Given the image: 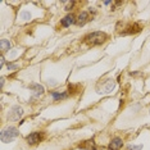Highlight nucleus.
<instances>
[{
	"label": "nucleus",
	"instance_id": "2",
	"mask_svg": "<svg viewBox=\"0 0 150 150\" xmlns=\"http://www.w3.org/2000/svg\"><path fill=\"white\" fill-rule=\"evenodd\" d=\"M18 135H19L18 129L11 126V127H6V128L3 129L1 135H0V139H1L3 142H12Z\"/></svg>",
	"mask_w": 150,
	"mask_h": 150
},
{
	"label": "nucleus",
	"instance_id": "12",
	"mask_svg": "<svg viewBox=\"0 0 150 150\" xmlns=\"http://www.w3.org/2000/svg\"><path fill=\"white\" fill-rule=\"evenodd\" d=\"M52 96L54 98V100H60V99H66L68 96L67 93H57V91H54L52 93Z\"/></svg>",
	"mask_w": 150,
	"mask_h": 150
},
{
	"label": "nucleus",
	"instance_id": "17",
	"mask_svg": "<svg viewBox=\"0 0 150 150\" xmlns=\"http://www.w3.org/2000/svg\"><path fill=\"white\" fill-rule=\"evenodd\" d=\"M8 68L9 69H14V68H17V66H14V64H8Z\"/></svg>",
	"mask_w": 150,
	"mask_h": 150
},
{
	"label": "nucleus",
	"instance_id": "1",
	"mask_svg": "<svg viewBox=\"0 0 150 150\" xmlns=\"http://www.w3.org/2000/svg\"><path fill=\"white\" fill-rule=\"evenodd\" d=\"M108 39L107 33L105 32H101V31H96V32H93L90 35L86 36V42H88L90 45H101V44L105 42V40Z\"/></svg>",
	"mask_w": 150,
	"mask_h": 150
},
{
	"label": "nucleus",
	"instance_id": "13",
	"mask_svg": "<svg viewBox=\"0 0 150 150\" xmlns=\"http://www.w3.org/2000/svg\"><path fill=\"white\" fill-rule=\"evenodd\" d=\"M21 18L22 19H30V18H31V14H30V13H27V12H23L21 14Z\"/></svg>",
	"mask_w": 150,
	"mask_h": 150
},
{
	"label": "nucleus",
	"instance_id": "10",
	"mask_svg": "<svg viewBox=\"0 0 150 150\" xmlns=\"http://www.w3.org/2000/svg\"><path fill=\"white\" fill-rule=\"evenodd\" d=\"M88 19H90L88 18V13L87 12H81V14L78 16V18H77V25L78 26H83Z\"/></svg>",
	"mask_w": 150,
	"mask_h": 150
},
{
	"label": "nucleus",
	"instance_id": "16",
	"mask_svg": "<svg viewBox=\"0 0 150 150\" xmlns=\"http://www.w3.org/2000/svg\"><path fill=\"white\" fill-rule=\"evenodd\" d=\"M4 62H5V59H4V57L1 55V58H0V67L4 66Z\"/></svg>",
	"mask_w": 150,
	"mask_h": 150
},
{
	"label": "nucleus",
	"instance_id": "14",
	"mask_svg": "<svg viewBox=\"0 0 150 150\" xmlns=\"http://www.w3.org/2000/svg\"><path fill=\"white\" fill-rule=\"evenodd\" d=\"M73 5H74L73 1H67V3H66V8H64V9H66V11H69V9L72 8Z\"/></svg>",
	"mask_w": 150,
	"mask_h": 150
},
{
	"label": "nucleus",
	"instance_id": "11",
	"mask_svg": "<svg viewBox=\"0 0 150 150\" xmlns=\"http://www.w3.org/2000/svg\"><path fill=\"white\" fill-rule=\"evenodd\" d=\"M11 46H12V44H11V41H9V40H5V39L0 40V50H1L3 53L8 52V50L11 49Z\"/></svg>",
	"mask_w": 150,
	"mask_h": 150
},
{
	"label": "nucleus",
	"instance_id": "7",
	"mask_svg": "<svg viewBox=\"0 0 150 150\" xmlns=\"http://www.w3.org/2000/svg\"><path fill=\"white\" fill-rule=\"evenodd\" d=\"M30 88L32 90L33 96H40V95H42L44 91H45L44 86H41V85H39V83H32L31 86H30Z\"/></svg>",
	"mask_w": 150,
	"mask_h": 150
},
{
	"label": "nucleus",
	"instance_id": "6",
	"mask_svg": "<svg viewBox=\"0 0 150 150\" xmlns=\"http://www.w3.org/2000/svg\"><path fill=\"white\" fill-rule=\"evenodd\" d=\"M122 145H123V141H122V139L114 137V139L110 141V144H109L108 150H119V149L122 148Z\"/></svg>",
	"mask_w": 150,
	"mask_h": 150
},
{
	"label": "nucleus",
	"instance_id": "9",
	"mask_svg": "<svg viewBox=\"0 0 150 150\" xmlns=\"http://www.w3.org/2000/svg\"><path fill=\"white\" fill-rule=\"evenodd\" d=\"M80 149H86V150H96V146H95L94 140H87V141H83L82 144L78 145Z\"/></svg>",
	"mask_w": 150,
	"mask_h": 150
},
{
	"label": "nucleus",
	"instance_id": "5",
	"mask_svg": "<svg viewBox=\"0 0 150 150\" xmlns=\"http://www.w3.org/2000/svg\"><path fill=\"white\" fill-rule=\"evenodd\" d=\"M114 88V81L113 80H107L105 82H103V87H101V90H99L98 93L99 94H107V93H110L112 90Z\"/></svg>",
	"mask_w": 150,
	"mask_h": 150
},
{
	"label": "nucleus",
	"instance_id": "15",
	"mask_svg": "<svg viewBox=\"0 0 150 150\" xmlns=\"http://www.w3.org/2000/svg\"><path fill=\"white\" fill-rule=\"evenodd\" d=\"M141 148H142L141 145H137V146H131V148H129V150H141Z\"/></svg>",
	"mask_w": 150,
	"mask_h": 150
},
{
	"label": "nucleus",
	"instance_id": "4",
	"mask_svg": "<svg viewBox=\"0 0 150 150\" xmlns=\"http://www.w3.org/2000/svg\"><path fill=\"white\" fill-rule=\"evenodd\" d=\"M44 139V135L41 132H32V134H30L28 136L26 137L27 142H28L30 145H35V144H39L40 141Z\"/></svg>",
	"mask_w": 150,
	"mask_h": 150
},
{
	"label": "nucleus",
	"instance_id": "8",
	"mask_svg": "<svg viewBox=\"0 0 150 150\" xmlns=\"http://www.w3.org/2000/svg\"><path fill=\"white\" fill-rule=\"evenodd\" d=\"M74 22H77V21L74 19V16L73 14H68V16L64 17L62 21H60V23H62L63 27H69L71 25H73Z\"/></svg>",
	"mask_w": 150,
	"mask_h": 150
},
{
	"label": "nucleus",
	"instance_id": "3",
	"mask_svg": "<svg viewBox=\"0 0 150 150\" xmlns=\"http://www.w3.org/2000/svg\"><path fill=\"white\" fill-rule=\"evenodd\" d=\"M22 115H23V109L19 107V105H16V107H13L11 110H9L8 119H11V121H18Z\"/></svg>",
	"mask_w": 150,
	"mask_h": 150
}]
</instances>
